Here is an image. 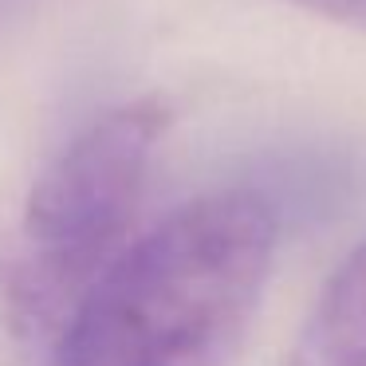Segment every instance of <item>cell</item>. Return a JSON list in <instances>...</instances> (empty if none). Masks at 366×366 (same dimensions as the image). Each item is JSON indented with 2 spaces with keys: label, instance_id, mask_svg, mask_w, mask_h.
<instances>
[{
  "label": "cell",
  "instance_id": "7a4b0ae2",
  "mask_svg": "<svg viewBox=\"0 0 366 366\" xmlns=\"http://www.w3.org/2000/svg\"><path fill=\"white\" fill-rule=\"evenodd\" d=\"M162 130V99H138L91 122L36 177L16 229L0 240V323L12 335L59 331L122 252Z\"/></svg>",
  "mask_w": 366,
  "mask_h": 366
},
{
  "label": "cell",
  "instance_id": "3957f363",
  "mask_svg": "<svg viewBox=\"0 0 366 366\" xmlns=\"http://www.w3.org/2000/svg\"><path fill=\"white\" fill-rule=\"evenodd\" d=\"M284 366H366V244L327 280Z\"/></svg>",
  "mask_w": 366,
  "mask_h": 366
},
{
  "label": "cell",
  "instance_id": "5b68a950",
  "mask_svg": "<svg viewBox=\"0 0 366 366\" xmlns=\"http://www.w3.org/2000/svg\"><path fill=\"white\" fill-rule=\"evenodd\" d=\"M4 4H9V0H0V9H4Z\"/></svg>",
  "mask_w": 366,
  "mask_h": 366
},
{
  "label": "cell",
  "instance_id": "277c9868",
  "mask_svg": "<svg viewBox=\"0 0 366 366\" xmlns=\"http://www.w3.org/2000/svg\"><path fill=\"white\" fill-rule=\"evenodd\" d=\"M303 12H315V16L331 20V24L355 28V32H366V0H287Z\"/></svg>",
  "mask_w": 366,
  "mask_h": 366
},
{
  "label": "cell",
  "instance_id": "6da1fadb",
  "mask_svg": "<svg viewBox=\"0 0 366 366\" xmlns=\"http://www.w3.org/2000/svg\"><path fill=\"white\" fill-rule=\"evenodd\" d=\"M276 217L256 193H205L122 248L64 327L51 366H217L260 300Z\"/></svg>",
  "mask_w": 366,
  "mask_h": 366
}]
</instances>
